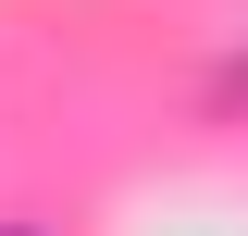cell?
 I'll return each instance as SVG.
<instances>
[{"label":"cell","instance_id":"obj_1","mask_svg":"<svg viewBox=\"0 0 248 236\" xmlns=\"http://www.w3.org/2000/svg\"><path fill=\"white\" fill-rule=\"evenodd\" d=\"M211 100H223V112H248V50H223V62H211Z\"/></svg>","mask_w":248,"mask_h":236}]
</instances>
